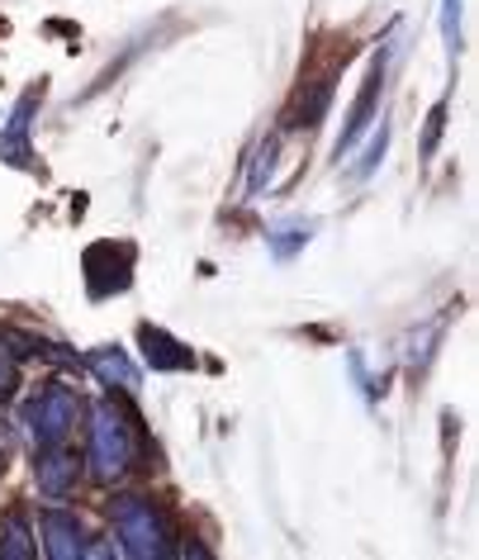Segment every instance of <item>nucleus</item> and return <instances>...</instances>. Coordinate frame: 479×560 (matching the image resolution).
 Here are the masks:
<instances>
[{
  "instance_id": "3",
  "label": "nucleus",
  "mask_w": 479,
  "mask_h": 560,
  "mask_svg": "<svg viewBox=\"0 0 479 560\" xmlns=\"http://www.w3.org/2000/svg\"><path fill=\"white\" fill-rule=\"evenodd\" d=\"M77 413H81V404H77L72 389L48 385L44 395L30 404L24 423H30V438H34L38 446H62L67 438H72V428H77Z\"/></svg>"
},
{
  "instance_id": "15",
  "label": "nucleus",
  "mask_w": 479,
  "mask_h": 560,
  "mask_svg": "<svg viewBox=\"0 0 479 560\" xmlns=\"http://www.w3.org/2000/svg\"><path fill=\"white\" fill-rule=\"evenodd\" d=\"M442 124H446V101L432 109L428 115V138H422V158H432L436 152V143H442Z\"/></svg>"
},
{
  "instance_id": "10",
  "label": "nucleus",
  "mask_w": 479,
  "mask_h": 560,
  "mask_svg": "<svg viewBox=\"0 0 479 560\" xmlns=\"http://www.w3.org/2000/svg\"><path fill=\"white\" fill-rule=\"evenodd\" d=\"M0 556L5 560H30L34 556V537H30V523L24 513H10L5 527H0Z\"/></svg>"
},
{
  "instance_id": "9",
  "label": "nucleus",
  "mask_w": 479,
  "mask_h": 560,
  "mask_svg": "<svg viewBox=\"0 0 479 560\" xmlns=\"http://www.w3.org/2000/svg\"><path fill=\"white\" fill-rule=\"evenodd\" d=\"M138 342H143L148 347V361H152V366H157V371H186L190 366V347L186 342H176L172 338V332H162V328H138Z\"/></svg>"
},
{
  "instance_id": "5",
  "label": "nucleus",
  "mask_w": 479,
  "mask_h": 560,
  "mask_svg": "<svg viewBox=\"0 0 479 560\" xmlns=\"http://www.w3.org/2000/svg\"><path fill=\"white\" fill-rule=\"evenodd\" d=\"M44 551L52 560H77L86 556V527H81V517L72 509H44Z\"/></svg>"
},
{
  "instance_id": "4",
  "label": "nucleus",
  "mask_w": 479,
  "mask_h": 560,
  "mask_svg": "<svg viewBox=\"0 0 479 560\" xmlns=\"http://www.w3.org/2000/svg\"><path fill=\"white\" fill-rule=\"evenodd\" d=\"M38 105H44V86H34V91H24V95H20L15 115H10L5 133H0V162H10V166H34L30 124H34V115H38Z\"/></svg>"
},
{
  "instance_id": "14",
  "label": "nucleus",
  "mask_w": 479,
  "mask_h": 560,
  "mask_svg": "<svg viewBox=\"0 0 479 560\" xmlns=\"http://www.w3.org/2000/svg\"><path fill=\"white\" fill-rule=\"evenodd\" d=\"M385 148H389V129H385V124H379V133H375V143L365 148V162L357 166V176H371L375 166H379V158H385Z\"/></svg>"
},
{
  "instance_id": "11",
  "label": "nucleus",
  "mask_w": 479,
  "mask_h": 560,
  "mask_svg": "<svg viewBox=\"0 0 479 560\" xmlns=\"http://www.w3.org/2000/svg\"><path fill=\"white\" fill-rule=\"evenodd\" d=\"M442 34H446V48L456 52L460 48V0H442Z\"/></svg>"
},
{
  "instance_id": "1",
  "label": "nucleus",
  "mask_w": 479,
  "mask_h": 560,
  "mask_svg": "<svg viewBox=\"0 0 479 560\" xmlns=\"http://www.w3.org/2000/svg\"><path fill=\"white\" fill-rule=\"evenodd\" d=\"M138 460V423L133 413L115 399H101L95 404V418H91V446H86V466H91V480L101 485H115L119 475H129Z\"/></svg>"
},
{
  "instance_id": "13",
  "label": "nucleus",
  "mask_w": 479,
  "mask_h": 560,
  "mask_svg": "<svg viewBox=\"0 0 479 560\" xmlns=\"http://www.w3.org/2000/svg\"><path fill=\"white\" fill-rule=\"evenodd\" d=\"M15 389H20V366H15V357L0 347V404L15 395Z\"/></svg>"
},
{
  "instance_id": "7",
  "label": "nucleus",
  "mask_w": 479,
  "mask_h": 560,
  "mask_svg": "<svg viewBox=\"0 0 479 560\" xmlns=\"http://www.w3.org/2000/svg\"><path fill=\"white\" fill-rule=\"evenodd\" d=\"M379 86H385V62H375V67H371V77H365V91H361V101L351 105V119H347L342 138H337V158L357 148V138L365 133V124H371V115H375V101H379Z\"/></svg>"
},
{
  "instance_id": "6",
  "label": "nucleus",
  "mask_w": 479,
  "mask_h": 560,
  "mask_svg": "<svg viewBox=\"0 0 479 560\" xmlns=\"http://www.w3.org/2000/svg\"><path fill=\"white\" fill-rule=\"evenodd\" d=\"M77 475H81V460L67 452V446H44V456L34 460V485L44 489L48 499H67V494H72Z\"/></svg>"
},
{
  "instance_id": "8",
  "label": "nucleus",
  "mask_w": 479,
  "mask_h": 560,
  "mask_svg": "<svg viewBox=\"0 0 479 560\" xmlns=\"http://www.w3.org/2000/svg\"><path fill=\"white\" fill-rule=\"evenodd\" d=\"M86 366L101 375L105 385H119L124 395H133V389L143 385V375H138L129 352H119V347H95V352H86Z\"/></svg>"
},
{
  "instance_id": "2",
  "label": "nucleus",
  "mask_w": 479,
  "mask_h": 560,
  "mask_svg": "<svg viewBox=\"0 0 479 560\" xmlns=\"http://www.w3.org/2000/svg\"><path fill=\"white\" fill-rule=\"evenodd\" d=\"M109 517H115V537L124 541V556H129V560H162V556H172V527H166V517H162V509L152 499L124 494V499H115Z\"/></svg>"
},
{
  "instance_id": "16",
  "label": "nucleus",
  "mask_w": 479,
  "mask_h": 560,
  "mask_svg": "<svg viewBox=\"0 0 479 560\" xmlns=\"http://www.w3.org/2000/svg\"><path fill=\"white\" fill-rule=\"evenodd\" d=\"M271 162H276V143L261 148V162H257V176H252V186H266V176H271Z\"/></svg>"
},
{
  "instance_id": "12",
  "label": "nucleus",
  "mask_w": 479,
  "mask_h": 560,
  "mask_svg": "<svg viewBox=\"0 0 479 560\" xmlns=\"http://www.w3.org/2000/svg\"><path fill=\"white\" fill-rule=\"evenodd\" d=\"M308 243V229H280L276 237H271V252H276V257L280 261H285L290 257V252H300Z\"/></svg>"
}]
</instances>
